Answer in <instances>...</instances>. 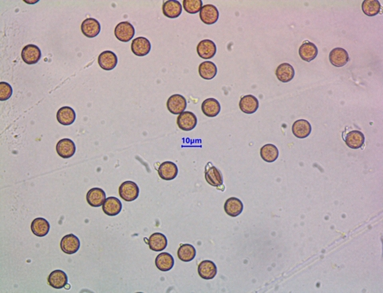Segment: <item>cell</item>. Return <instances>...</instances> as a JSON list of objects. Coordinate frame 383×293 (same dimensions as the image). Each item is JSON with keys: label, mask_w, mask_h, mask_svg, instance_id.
I'll return each instance as SVG.
<instances>
[{"label": "cell", "mask_w": 383, "mask_h": 293, "mask_svg": "<svg viewBox=\"0 0 383 293\" xmlns=\"http://www.w3.org/2000/svg\"><path fill=\"white\" fill-rule=\"evenodd\" d=\"M82 33L89 38H93L99 35L101 32V25L98 20L89 18L82 22L81 26Z\"/></svg>", "instance_id": "7c38bea8"}, {"label": "cell", "mask_w": 383, "mask_h": 293, "mask_svg": "<svg viewBox=\"0 0 383 293\" xmlns=\"http://www.w3.org/2000/svg\"><path fill=\"white\" fill-rule=\"evenodd\" d=\"M13 90L11 86L6 82H1L0 83V100L3 101V100H8L9 98H11L12 95Z\"/></svg>", "instance_id": "8d00e7d4"}, {"label": "cell", "mask_w": 383, "mask_h": 293, "mask_svg": "<svg viewBox=\"0 0 383 293\" xmlns=\"http://www.w3.org/2000/svg\"><path fill=\"white\" fill-rule=\"evenodd\" d=\"M56 151L62 158L69 159L75 154L76 146L71 139H63L58 142Z\"/></svg>", "instance_id": "ba28073f"}, {"label": "cell", "mask_w": 383, "mask_h": 293, "mask_svg": "<svg viewBox=\"0 0 383 293\" xmlns=\"http://www.w3.org/2000/svg\"><path fill=\"white\" fill-rule=\"evenodd\" d=\"M364 134L357 130L350 131L345 138L346 144L352 149H358L362 148L364 144Z\"/></svg>", "instance_id": "484cf974"}, {"label": "cell", "mask_w": 383, "mask_h": 293, "mask_svg": "<svg viewBox=\"0 0 383 293\" xmlns=\"http://www.w3.org/2000/svg\"><path fill=\"white\" fill-rule=\"evenodd\" d=\"M201 109L206 117H215L220 112V104L216 99L209 98L202 103Z\"/></svg>", "instance_id": "f1b7e54d"}, {"label": "cell", "mask_w": 383, "mask_h": 293, "mask_svg": "<svg viewBox=\"0 0 383 293\" xmlns=\"http://www.w3.org/2000/svg\"><path fill=\"white\" fill-rule=\"evenodd\" d=\"M147 243L149 244V249L155 252L162 251L167 247L168 241L165 235L161 233H154L149 237V241Z\"/></svg>", "instance_id": "83f0119b"}, {"label": "cell", "mask_w": 383, "mask_h": 293, "mask_svg": "<svg viewBox=\"0 0 383 293\" xmlns=\"http://www.w3.org/2000/svg\"><path fill=\"white\" fill-rule=\"evenodd\" d=\"M157 268L162 272H167L172 269L174 265V259L172 255L168 253H161L155 260Z\"/></svg>", "instance_id": "4dcf8cb0"}, {"label": "cell", "mask_w": 383, "mask_h": 293, "mask_svg": "<svg viewBox=\"0 0 383 293\" xmlns=\"http://www.w3.org/2000/svg\"><path fill=\"white\" fill-rule=\"evenodd\" d=\"M240 108L246 114H253L259 108L257 98L252 95H246L240 100Z\"/></svg>", "instance_id": "44dd1931"}, {"label": "cell", "mask_w": 383, "mask_h": 293, "mask_svg": "<svg viewBox=\"0 0 383 293\" xmlns=\"http://www.w3.org/2000/svg\"><path fill=\"white\" fill-rule=\"evenodd\" d=\"M158 174L164 180H173L177 176L178 168L174 163L166 161L160 165Z\"/></svg>", "instance_id": "e0dca14e"}, {"label": "cell", "mask_w": 383, "mask_h": 293, "mask_svg": "<svg viewBox=\"0 0 383 293\" xmlns=\"http://www.w3.org/2000/svg\"><path fill=\"white\" fill-rule=\"evenodd\" d=\"M200 18L206 25H212L219 19V11L214 5H205L200 11Z\"/></svg>", "instance_id": "8992f818"}, {"label": "cell", "mask_w": 383, "mask_h": 293, "mask_svg": "<svg viewBox=\"0 0 383 293\" xmlns=\"http://www.w3.org/2000/svg\"><path fill=\"white\" fill-rule=\"evenodd\" d=\"M41 50L38 46L29 44L22 50V59L28 65H34L38 63L41 59Z\"/></svg>", "instance_id": "5b68a950"}, {"label": "cell", "mask_w": 383, "mask_h": 293, "mask_svg": "<svg viewBox=\"0 0 383 293\" xmlns=\"http://www.w3.org/2000/svg\"><path fill=\"white\" fill-rule=\"evenodd\" d=\"M114 34L121 42H128L132 39L135 34L134 26L129 22H122L116 26Z\"/></svg>", "instance_id": "7a4b0ae2"}, {"label": "cell", "mask_w": 383, "mask_h": 293, "mask_svg": "<svg viewBox=\"0 0 383 293\" xmlns=\"http://www.w3.org/2000/svg\"><path fill=\"white\" fill-rule=\"evenodd\" d=\"M299 54L302 60L310 63L318 55V48L314 43L309 41H305L300 46Z\"/></svg>", "instance_id": "ac0fdd59"}, {"label": "cell", "mask_w": 383, "mask_h": 293, "mask_svg": "<svg viewBox=\"0 0 383 293\" xmlns=\"http://www.w3.org/2000/svg\"><path fill=\"white\" fill-rule=\"evenodd\" d=\"M139 187L132 181L124 182L119 187V195L126 202H133L139 195Z\"/></svg>", "instance_id": "6da1fadb"}, {"label": "cell", "mask_w": 383, "mask_h": 293, "mask_svg": "<svg viewBox=\"0 0 383 293\" xmlns=\"http://www.w3.org/2000/svg\"><path fill=\"white\" fill-rule=\"evenodd\" d=\"M205 177L206 180L209 185L212 187H220L223 186V176L220 171L211 164V163H209L206 166V171H205Z\"/></svg>", "instance_id": "277c9868"}, {"label": "cell", "mask_w": 383, "mask_h": 293, "mask_svg": "<svg viewBox=\"0 0 383 293\" xmlns=\"http://www.w3.org/2000/svg\"><path fill=\"white\" fill-rule=\"evenodd\" d=\"M99 65L104 70L109 71L115 68L117 64V57L110 50H105L99 55Z\"/></svg>", "instance_id": "4fadbf2b"}, {"label": "cell", "mask_w": 383, "mask_h": 293, "mask_svg": "<svg viewBox=\"0 0 383 293\" xmlns=\"http://www.w3.org/2000/svg\"><path fill=\"white\" fill-rule=\"evenodd\" d=\"M187 107L186 99L180 94H174L168 99L167 108L174 115H180Z\"/></svg>", "instance_id": "3957f363"}, {"label": "cell", "mask_w": 383, "mask_h": 293, "mask_svg": "<svg viewBox=\"0 0 383 293\" xmlns=\"http://www.w3.org/2000/svg\"><path fill=\"white\" fill-rule=\"evenodd\" d=\"M349 55L347 50L343 48H335L329 54L330 63L335 67H343L349 62Z\"/></svg>", "instance_id": "9a60e30c"}, {"label": "cell", "mask_w": 383, "mask_h": 293, "mask_svg": "<svg viewBox=\"0 0 383 293\" xmlns=\"http://www.w3.org/2000/svg\"><path fill=\"white\" fill-rule=\"evenodd\" d=\"M276 75L279 81L283 83H287L295 77V69L293 66L288 63H283L277 67Z\"/></svg>", "instance_id": "603a6c76"}, {"label": "cell", "mask_w": 383, "mask_h": 293, "mask_svg": "<svg viewBox=\"0 0 383 293\" xmlns=\"http://www.w3.org/2000/svg\"><path fill=\"white\" fill-rule=\"evenodd\" d=\"M76 113L73 108L70 107L65 106L59 108L57 112V120L61 125H70L75 121Z\"/></svg>", "instance_id": "4316f807"}, {"label": "cell", "mask_w": 383, "mask_h": 293, "mask_svg": "<svg viewBox=\"0 0 383 293\" xmlns=\"http://www.w3.org/2000/svg\"><path fill=\"white\" fill-rule=\"evenodd\" d=\"M68 282L66 272L62 270L53 271L48 277V284L54 289H60L65 287Z\"/></svg>", "instance_id": "d4e9b609"}, {"label": "cell", "mask_w": 383, "mask_h": 293, "mask_svg": "<svg viewBox=\"0 0 383 293\" xmlns=\"http://www.w3.org/2000/svg\"><path fill=\"white\" fill-rule=\"evenodd\" d=\"M198 274L205 280H211L217 274V268L213 261L203 260L198 265Z\"/></svg>", "instance_id": "2e32d148"}, {"label": "cell", "mask_w": 383, "mask_h": 293, "mask_svg": "<svg viewBox=\"0 0 383 293\" xmlns=\"http://www.w3.org/2000/svg\"><path fill=\"white\" fill-rule=\"evenodd\" d=\"M105 199L106 198H105V192L98 187L90 189L86 195L87 202L93 207H99L103 206Z\"/></svg>", "instance_id": "d6986e66"}, {"label": "cell", "mask_w": 383, "mask_h": 293, "mask_svg": "<svg viewBox=\"0 0 383 293\" xmlns=\"http://www.w3.org/2000/svg\"><path fill=\"white\" fill-rule=\"evenodd\" d=\"M131 50L137 56H145L150 52V42L145 37H137L133 40L132 44H131Z\"/></svg>", "instance_id": "8fae6325"}, {"label": "cell", "mask_w": 383, "mask_h": 293, "mask_svg": "<svg viewBox=\"0 0 383 293\" xmlns=\"http://www.w3.org/2000/svg\"><path fill=\"white\" fill-rule=\"evenodd\" d=\"M50 224L42 218L35 219L32 223V231L37 237H45L50 231Z\"/></svg>", "instance_id": "f546056e"}, {"label": "cell", "mask_w": 383, "mask_h": 293, "mask_svg": "<svg viewBox=\"0 0 383 293\" xmlns=\"http://www.w3.org/2000/svg\"><path fill=\"white\" fill-rule=\"evenodd\" d=\"M292 132L295 137L304 139L312 132V125L306 120H298L292 125Z\"/></svg>", "instance_id": "7402d4cb"}, {"label": "cell", "mask_w": 383, "mask_h": 293, "mask_svg": "<svg viewBox=\"0 0 383 293\" xmlns=\"http://www.w3.org/2000/svg\"><path fill=\"white\" fill-rule=\"evenodd\" d=\"M60 246H61L62 250L65 254L71 255V254L77 253L79 250L80 241L77 236L70 233V234L66 235L64 237H63Z\"/></svg>", "instance_id": "9c48e42d"}, {"label": "cell", "mask_w": 383, "mask_h": 293, "mask_svg": "<svg viewBox=\"0 0 383 293\" xmlns=\"http://www.w3.org/2000/svg\"><path fill=\"white\" fill-rule=\"evenodd\" d=\"M183 6L187 13L197 14L201 11L203 6V2L201 0H184Z\"/></svg>", "instance_id": "d590c367"}, {"label": "cell", "mask_w": 383, "mask_h": 293, "mask_svg": "<svg viewBox=\"0 0 383 293\" xmlns=\"http://www.w3.org/2000/svg\"><path fill=\"white\" fill-rule=\"evenodd\" d=\"M197 51L201 59H212L216 53V44L211 40H202L197 45Z\"/></svg>", "instance_id": "30bf717a"}, {"label": "cell", "mask_w": 383, "mask_h": 293, "mask_svg": "<svg viewBox=\"0 0 383 293\" xmlns=\"http://www.w3.org/2000/svg\"><path fill=\"white\" fill-rule=\"evenodd\" d=\"M244 210L243 202L237 197H230L224 204V210L230 217L239 216Z\"/></svg>", "instance_id": "cb8c5ba5"}, {"label": "cell", "mask_w": 383, "mask_h": 293, "mask_svg": "<svg viewBox=\"0 0 383 293\" xmlns=\"http://www.w3.org/2000/svg\"><path fill=\"white\" fill-rule=\"evenodd\" d=\"M122 204L115 197H107L103 205V212L108 216H116L122 211Z\"/></svg>", "instance_id": "ffe728a7"}, {"label": "cell", "mask_w": 383, "mask_h": 293, "mask_svg": "<svg viewBox=\"0 0 383 293\" xmlns=\"http://www.w3.org/2000/svg\"><path fill=\"white\" fill-rule=\"evenodd\" d=\"M260 156L265 162H275L278 159V148L274 144H266L260 149Z\"/></svg>", "instance_id": "836d02e7"}, {"label": "cell", "mask_w": 383, "mask_h": 293, "mask_svg": "<svg viewBox=\"0 0 383 293\" xmlns=\"http://www.w3.org/2000/svg\"><path fill=\"white\" fill-rule=\"evenodd\" d=\"M196 254L195 248L189 244H183L178 249L177 256L181 261H192L196 257Z\"/></svg>", "instance_id": "d6a6232c"}, {"label": "cell", "mask_w": 383, "mask_h": 293, "mask_svg": "<svg viewBox=\"0 0 383 293\" xmlns=\"http://www.w3.org/2000/svg\"><path fill=\"white\" fill-rule=\"evenodd\" d=\"M162 11H163L164 15L169 19H176L181 15L182 6L179 1L168 0L163 3Z\"/></svg>", "instance_id": "5bb4252c"}, {"label": "cell", "mask_w": 383, "mask_h": 293, "mask_svg": "<svg viewBox=\"0 0 383 293\" xmlns=\"http://www.w3.org/2000/svg\"><path fill=\"white\" fill-rule=\"evenodd\" d=\"M197 125V118L192 112H184L177 117V125L183 131H191Z\"/></svg>", "instance_id": "52a82bcc"}, {"label": "cell", "mask_w": 383, "mask_h": 293, "mask_svg": "<svg viewBox=\"0 0 383 293\" xmlns=\"http://www.w3.org/2000/svg\"><path fill=\"white\" fill-rule=\"evenodd\" d=\"M198 72L200 76L204 79H213L217 74V67L213 63L208 61L200 64Z\"/></svg>", "instance_id": "1f68e13d"}, {"label": "cell", "mask_w": 383, "mask_h": 293, "mask_svg": "<svg viewBox=\"0 0 383 293\" xmlns=\"http://www.w3.org/2000/svg\"><path fill=\"white\" fill-rule=\"evenodd\" d=\"M381 4L378 0H365L362 2V11L367 16L373 17L377 15L381 11Z\"/></svg>", "instance_id": "e575fe53"}]
</instances>
